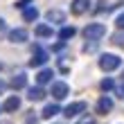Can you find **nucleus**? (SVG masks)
Wrapping results in <instances>:
<instances>
[{
	"mask_svg": "<svg viewBox=\"0 0 124 124\" xmlns=\"http://www.w3.org/2000/svg\"><path fill=\"white\" fill-rule=\"evenodd\" d=\"M104 34H106V27L101 23H90L84 27V39H88V41H99V39H104Z\"/></svg>",
	"mask_w": 124,
	"mask_h": 124,
	"instance_id": "1",
	"label": "nucleus"
},
{
	"mask_svg": "<svg viewBox=\"0 0 124 124\" xmlns=\"http://www.w3.org/2000/svg\"><path fill=\"white\" fill-rule=\"evenodd\" d=\"M120 65H122V59L115 56V54H101L99 56V68L104 72H113V70H117Z\"/></svg>",
	"mask_w": 124,
	"mask_h": 124,
	"instance_id": "2",
	"label": "nucleus"
},
{
	"mask_svg": "<svg viewBox=\"0 0 124 124\" xmlns=\"http://www.w3.org/2000/svg\"><path fill=\"white\" fill-rule=\"evenodd\" d=\"M84 111H86V101H72V104H68L63 108V115L70 120V117H79Z\"/></svg>",
	"mask_w": 124,
	"mask_h": 124,
	"instance_id": "3",
	"label": "nucleus"
},
{
	"mask_svg": "<svg viewBox=\"0 0 124 124\" xmlns=\"http://www.w3.org/2000/svg\"><path fill=\"white\" fill-rule=\"evenodd\" d=\"M50 93H52L54 99H65V97H68V93H70V88H68V84H65V81H54Z\"/></svg>",
	"mask_w": 124,
	"mask_h": 124,
	"instance_id": "4",
	"label": "nucleus"
},
{
	"mask_svg": "<svg viewBox=\"0 0 124 124\" xmlns=\"http://www.w3.org/2000/svg\"><path fill=\"white\" fill-rule=\"evenodd\" d=\"M47 59H50V56H47V52L43 47H34V56L30 59V65H32V68H39V65L47 63Z\"/></svg>",
	"mask_w": 124,
	"mask_h": 124,
	"instance_id": "5",
	"label": "nucleus"
},
{
	"mask_svg": "<svg viewBox=\"0 0 124 124\" xmlns=\"http://www.w3.org/2000/svg\"><path fill=\"white\" fill-rule=\"evenodd\" d=\"M70 9H72L75 16H81V14H86V11L90 9V0H72Z\"/></svg>",
	"mask_w": 124,
	"mask_h": 124,
	"instance_id": "6",
	"label": "nucleus"
},
{
	"mask_svg": "<svg viewBox=\"0 0 124 124\" xmlns=\"http://www.w3.org/2000/svg\"><path fill=\"white\" fill-rule=\"evenodd\" d=\"M45 90H43V86L39 84V86H32L30 90H27V99L30 101H41V99H45Z\"/></svg>",
	"mask_w": 124,
	"mask_h": 124,
	"instance_id": "7",
	"label": "nucleus"
},
{
	"mask_svg": "<svg viewBox=\"0 0 124 124\" xmlns=\"http://www.w3.org/2000/svg\"><path fill=\"white\" fill-rule=\"evenodd\" d=\"M113 111V99L111 97H99V101H97V113L99 115H108Z\"/></svg>",
	"mask_w": 124,
	"mask_h": 124,
	"instance_id": "8",
	"label": "nucleus"
},
{
	"mask_svg": "<svg viewBox=\"0 0 124 124\" xmlns=\"http://www.w3.org/2000/svg\"><path fill=\"white\" fill-rule=\"evenodd\" d=\"M9 41L11 43H25L27 41V32L23 30V27H16V30L9 32Z\"/></svg>",
	"mask_w": 124,
	"mask_h": 124,
	"instance_id": "9",
	"label": "nucleus"
},
{
	"mask_svg": "<svg viewBox=\"0 0 124 124\" xmlns=\"http://www.w3.org/2000/svg\"><path fill=\"white\" fill-rule=\"evenodd\" d=\"M20 108V99L14 95V97H7L5 99V104H2V111H7V113H14V111H18Z\"/></svg>",
	"mask_w": 124,
	"mask_h": 124,
	"instance_id": "10",
	"label": "nucleus"
},
{
	"mask_svg": "<svg viewBox=\"0 0 124 124\" xmlns=\"http://www.w3.org/2000/svg\"><path fill=\"white\" fill-rule=\"evenodd\" d=\"M45 18L50 20V23H56V25H61V23H63V20H65V14H63L61 9H50Z\"/></svg>",
	"mask_w": 124,
	"mask_h": 124,
	"instance_id": "11",
	"label": "nucleus"
},
{
	"mask_svg": "<svg viewBox=\"0 0 124 124\" xmlns=\"http://www.w3.org/2000/svg\"><path fill=\"white\" fill-rule=\"evenodd\" d=\"M52 75H54V72L50 70V68H43L39 75H36V81H39L41 86H45V84H50V81H52Z\"/></svg>",
	"mask_w": 124,
	"mask_h": 124,
	"instance_id": "12",
	"label": "nucleus"
},
{
	"mask_svg": "<svg viewBox=\"0 0 124 124\" xmlns=\"http://www.w3.org/2000/svg\"><path fill=\"white\" fill-rule=\"evenodd\" d=\"M9 86H11V88H16V90L25 88V86H27V75H23V72H20V75H16V77L9 81Z\"/></svg>",
	"mask_w": 124,
	"mask_h": 124,
	"instance_id": "13",
	"label": "nucleus"
},
{
	"mask_svg": "<svg viewBox=\"0 0 124 124\" xmlns=\"http://www.w3.org/2000/svg\"><path fill=\"white\" fill-rule=\"evenodd\" d=\"M59 111H61V108L56 106V104H47V106L41 111V117H43V120H50V117H54V115L59 113Z\"/></svg>",
	"mask_w": 124,
	"mask_h": 124,
	"instance_id": "14",
	"label": "nucleus"
},
{
	"mask_svg": "<svg viewBox=\"0 0 124 124\" xmlns=\"http://www.w3.org/2000/svg\"><path fill=\"white\" fill-rule=\"evenodd\" d=\"M36 36H41V39H50V36H52V27H50V25H36Z\"/></svg>",
	"mask_w": 124,
	"mask_h": 124,
	"instance_id": "15",
	"label": "nucleus"
},
{
	"mask_svg": "<svg viewBox=\"0 0 124 124\" xmlns=\"http://www.w3.org/2000/svg\"><path fill=\"white\" fill-rule=\"evenodd\" d=\"M36 18H39V9H36V7H25L23 9V20H30L32 23Z\"/></svg>",
	"mask_w": 124,
	"mask_h": 124,
	"instance_id": "16",
	"label": "nucleus"
},
{
	"mask_svg": "<svg viewBox=\"0 0 124 124\" xmlns=\"http://www.w3.org/2000/svg\"><path fill=\"white\" fill-rule=\"evenodd\" d=\"M75 34H77L75 27H63V30L59 32V39H61V41H68V39H72Z\"/></svg>",
	"mask_w": 124,
	"mask_h": 124,
	"instance_id": "17",
	"label": "nucleus"
},
{
	"mask_svg": "<svg viewBox=\"0 0 124 124\" xmlns=\"http://www.w3.org/2000/svg\"><path fill=\"white\" fill-rule=\"evenodd\" d=\"M99 86H101V90H104V93H108V90H113V88H115V81H113V79H104Z\"/></svg>",
	"mask_w": 124,
	"mask_h": 124,
	"instance_id": "18",
	"label": "nucleus"
},
{
	"mask_svg": "<svg viewBox=\"0 0 124 124\" xmlns=\"http://www.w3.org/2000/svg\"><path fill=\"white\" fill-rule=\"evenodd\" d=\"M77 124H95V117H93V115H81Z\"/></svg>",
	"mask_w": 124,
	"mask_h": 124,
	"instance_id": "19",
	"label": "nucleus"
},
{
	"mask_svg": "<svg viewBox=\"0 0 124 124\" xmlns=\"http://www.w3.org/2000/svg\"><path fill=\"white\" fill-rule=\"evenodd\" d=\"M115 27H117V30H124V11L115 18Z\"/></svg>",
	"mask_w": 124,
	"mask_h": 124,
	"instance_id": "20",
	"label": "nucleus"
},
{
	"mask_svg": "<svg viewBox=\"0 0 124 124\" xmlns=\"http://www.w3.org/2000/svg\"><path fill=\"white\" fill-rule=\"evenodd\" d=\"M113 43H117V45H124V34H117V36H113Z\"/></svg>",
	"mask_w": 124,
	"mask_h": 124,
	"instance_id": "21",
	"label": "nucleus"
},
{
	"mask_svg": "<svg viewBox=\"0 0 124 124\" xmlns=\"http://www.w3.org/2000/svg\"><path fill=\"white\" fill-rule=\"evenodd\" d=\"M115 93H117V97H120V99H124V84H120L117 88H115Z\"/></svg>",
	"mask_w": 124,
	"mask_h": 124,
	"instance_id": "22",
	"label": "nucleus"
},
{
	"mask_svg": "<svg viewBox=\"0 0 124 124\" xmlns=\"http://www.w3.org/2000/svg\"><path fill=\"white\" fill-rule=\"evenodd\" d=\"M30 2H32V0H18V2H16V7H20V9H25V7H30Z\"/></svg>",
	"mask_w": 124,
	"mask_h": 124,
	"instance_id": "23",
	"label": "nucleus"
},
{
	"mask_svg": "<svg viewBox=\"0 0 124 124\" xmlns=\"http://www.w3.org/2000/svg\"><path fill=\"white\" fill-rule=\"evenodd\" d=\"M2 90H5V84H2V81H0V93H2Z\"/></svg>",
	"mask_w": 124,
	"mask_h": 124,
	"instance_id": "24",
	"label": "nucleus"
},
{
	"mask_svg": "<svg viewBox=\"0 0 124 124\" xmlns=\"http://www.w3.org/2000/svg\"><path fill=\"white\" fill-rule=\"evenodd\" d=\"M0 124H9V122H0Z\"/></svg>",
	"mask_w": 124,
	"mask_h": 124,
	"instance_id": "25",
	"label": "nucleus"
}]
</instances>
